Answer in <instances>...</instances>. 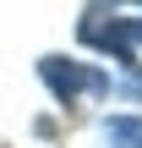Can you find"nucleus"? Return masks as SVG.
I'll return each mask as SVG.
<instances>
[{
  "label": "nucleus",
  "mask_w": 142,
  "mask_h": 148,
  "mask_svg": "<svg viewBox=\"0 0 142 148\" xmlns=\"http://www.w3.org/2000/svg\"><path fill=\"white\" fill-rule=\"evenodd\" d=\"M120 27H126V38H137V44H142V16H131V22H120Z\"/></svg>",
  "instance_id": "f03ea898"
},
{
  "label": "nucleus",
  "mask_w": 142,
  "mask_h": 148,
  "mask_svg": "<svg viewBox=\"0 0 142 148\" xmlns=\"http://www.w3.org/2000/svg\"><path fill=\"white\" fill-rule=\"evenodd\" d=\"M38 77L49 82V93L55 99H77V93H104L109 88V77L104 71H93V66H82V60H60V55H44L38 60Z\"/></svg>",
  "instance_id": "f257e3e1"
},
{
  "label": "nucleus",
  "mask_w": 142,
  "mask_h": 148,
  "mask_svg": "<svg viewBox=\"0 0 142 148\" xmlns=\"http://www.w3.org/2000/svg\"><path fill=\"white\" fill-rule=\"evenodd\" d=\"M137 148H142V137H137Z\"/></svg>",
  "instance_id": "7ed1b4c3"
}]
</instances>
